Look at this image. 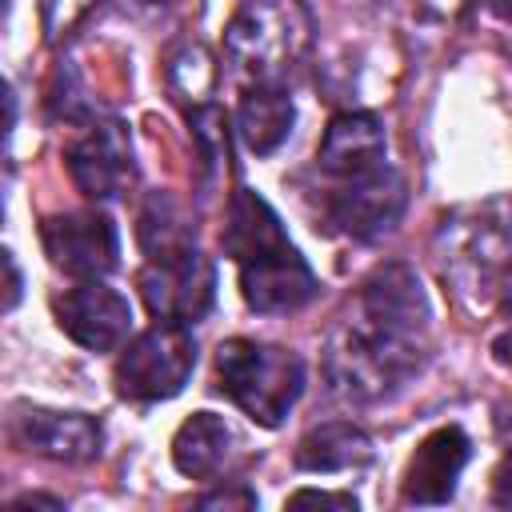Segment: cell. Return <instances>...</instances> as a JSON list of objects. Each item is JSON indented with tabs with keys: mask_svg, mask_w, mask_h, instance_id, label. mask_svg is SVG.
<instances>
[{
	"mask_svg": "<svg viewBox=\"0 0 512 512\" xmlns=\"http://www.w3.org/2000/svg\"><path fill=\"white\" fill-rule=\"evenodd\" d=\"M428 300L412 268L384 264L360 284L356 316L344 320L328 348L332 384L352 400H372L400 384L424 352Z\"/></svg>",
	"mask_w": 512,
	"mask_h": 512,
	"instance_id": "6da1fadb",
	"label": "cell"
},
{
	"mask_svg": "<svg viewBox=\"0 0 512 512\" xmlns=\"http://www.w3.org/2000/svg\"><path fill=\"white\" fill-rule=\"evenodd\" d=\"M224 248L240 268V292L256 312H296L316 296V276L256 192L240 188L228 204Z\"/></svg>",
	"mask_w": 512,
	"mask_h": 512,
	"instance_id": "7a4b0ae2",
	"label": "cell"
},
{
	"mask_svg": "<svg viewBox=\"0 0 512 512\" xmlns=\"http://www.w3.org/2000/svg\"><path fill=\"white\" fill-rule=\"evenodd\" d=\"M312 44V16L304 0H244L224 28L228 60L252 80H276Z\"/></svg>",
	"mask_w": 512,
	"mask_h": 512,
	"instance_id": "3957f363",
	"label": "cell"
},
{
	"mask_svg": "<svg viewBox=\"0 0 512 512\" xmlns=\"http://www.w3.org/2000/svg\"><path fill=\"white\" fill-rule=\"evenodd\" d=\"M216 380L256 424L276 428L304 392V364L276 344L228 340L216 348Z\"/></svg>",
	"mask_w": 512,
	"mask_h": 512,
	"instance_id": "277c9868",
	"label": "cell"
},
{
	"mask_svg": "<svg viewBox=\"0 0 512 512\" xmlns=\"http://www.w3.org/2000/svg\"><path fill=\"white\" fill-rule=\"evenodd\" d=\"M196 368V340L188 324H164L140 332L116 360V388L128 400H168Z\"/></svg>",
	"mask_w": 512,
	"mask_h": 512,
	"instance_id": "5b68a950",
	"label": "cell"
},
{
	"mask_svg": "<svg viewBox=\"0 0 512 512\" xmlns=\"http://www.w3.org/2000/svg\"><path fill=\"white\" fill-rule=\"evenodd\" d=\"M140 296L156 320L196 324L212 308L216 268L204 252H196V244L168 252V256H152L140 272Z\"/></svg>",
	"mask_w": 512,
	"mask_h": 512,
	"instance_id": "8992f818",
	"label": "cell"
},
{
	"mask_svg": "<svg viewBox=\"0 0 512 512\" xmlns=\"http://www.w3.org/2000/svg\"><path fill=\"white\" fill-rule=\"evenodd\" d=\"M452 276L484 304L512 312V208L484 212L464 228L460 248L452 252Z\"/></svg>",
	"mask_w": 512,
	"mask_h": 512,
	"instance_id": "52a82bcc",
	"label": "cell"
},
{
	"mask_svg": "<svg viewBox=\"0 0 512 512\" xmlns=\"http://www.w3.org/2000/svg\"><path fill=\"white\" fill-rule=\"evenodd\" d=\"M40 240H44L48 260L60 272L84 276V280H96V276L112 272L116 256H120V236H116L112 220L96 208L48 216L40 224Z\"/></svg>",
	"mask_w": 512,
	"mask_h": 512,
	"instance_id": "ba28073f",
	"label": "cell"
},
{
	"mask_svg": "<svg viewBox=\"0 0 512 512\" xmlns=\"http://www.w3.org/2000/svg\"><path fill=\"white\" fill-rule=\"evenodd\" d=\"M408 204V184L396 168H372L364 176H352L332 200H328V216L332 224L352 236V240H376L384 232H392L404 216Z\"/></svg>",
	"mask_w": 512,
	"mask_h": 512,
	"instance_id": "9c48e42d",
	"label": "cell"
},
{
	"mask_svg": "<svg viewBox=\"0 0 512 512\" xmlns=\"http://www.w3.org/2000/svg\"><path fill=\"white\" fill-rule=\"evenodd\" d=\"M52 312H56V324L64 328V336H72L88 352H116L132 328L128 300L100 280H84V284L60 292L52 300Z\"/></svg>",
	"mask_w": 512,
	"mask_h": 512,
	"instance_id": "30bf717a",
	"label": "cell"
},
{
	"mask_svg": "<svg viewBox=\"0 0 512 512\" xmlns=\"http://www.w3.org/2000/svg\"><path fill=\"white\" fill-rule=\"evenodd\" d=\"M68 172L72 184L88 200H112L132 184V144L120 120L92 124L72 148H68Z\"/></svg>",
	"mask_w": 512,
	"mask_h": 512,
	"instance_id": "8fae6325",
	"label": "cell"
},
{
	"mask_svg": "<svg viewBox=\"0 0 512 512\" xmlns=\"http://www.w3.org/2000/svg\"><path fill=\"white\" fill-rule=\"evenodd\" d=\"M468 456H472V444H468V436L456 424L436 428L412 452L400 500L404 504H448L452 492H456V480H460V472L468 464Z\"/></svg>",
	"mask_w": 512,
	"mask_h": 512,
	"instance_id": "7c38bea8",
	"label": "cell"
},
{
	"mask_svg": "<svg viewBox=\"0 0 512 512\" xmlns=\"http://www.w3.org/2000/svg\"><path fill=\"white\" fill-rule=\"evenodd\" d=\"M384 124L372 116V112H340L332 116V124L324 128V140H320V168L332 172V176H364L372 168L384 164Z\"/></svg>",
	"mask_w": 512,
	"mask_h": 512,
	"instance_id": "4fadbf2b",
	"label": "cell"
},
{
	"mask_svg": "<svg viewBox=\"0 0 512 512\" xmlns=\"http://www.w3.org/2000/svg\"><path fill=\"white\" fill-rule=\"evenodd\" d=\"M16 432L32 452L48 460H64V464H84L100 452V424L84 412L28 408L16 416Z\"/></svg>",
	"mask_w": 512,
	"mask_h": 512,
	"instance_id": "5bb4252c",
	"label": "cell"
},
{
	"mask_svg": "<svg viewBox=\"0 0 512 512\" xmlns=\"http://www.w3.org/2000/svg\"><path fill=\"white\" fill-rule=\"evenodd\" d=\"M292 120H296L292 96L276 80H256L252 88H244L240 108H236V128L256 156L276 152L284 136L292 132Z\"/></svg>",
	"mask_w": 512,
	"mask_h": 512,
	"instance_id": "9a60e30c",
	"label": "cell"
},
{
	"mask_svg": "<svg viewBox=\"0 0 512 512\" xmlns=\"http://www.w3.org/2000/svg\"><path fill=\"white\" fill-rule=\"evenodd\" d=\"M228 448H232V428L224 424V416L192 412L172 436V464L192 480H208L224 468Z\"/></svg>",
	"mask_w": 512,
	"mask_h": 512,
	"instance_id": "2e32d148",
	"label": "cell"
},
{
	"mask_svg": "<svg viewBox=\"0 0 512 512\" xmlns=\"http://www.w3.org/2000/svg\"><path fill=\"white\" fill-rule=\"evenodd\" d=\"M368 460H372V440L344 420L320 424L296 444V468L304 472H348Z\"/></svg>",
	"mask_w": 512,
	"mask_h": 512,
	"instance_id": "e0dca14e",
	"label": "cell"
},
{
	"mask_svg": "<svg viewBox=\"0 0 512 512\" xmlns=\"http://www.w3.org/2000/svg\"><path fill=\"white\" fill-rule=\"evenodd\" d=\"M168 80H180V84H172V92H176L180 100H204L208 88H212V64H208L204 48L184 44V48L168 60Z\"/></svg>",
	"mask_w": 512,
	"mask_h": 512,
	"instance_id": "ac0fdd59",
	"label": "cell"
},
{
	"mask_svg": "<svg viewBox=\"0 0 512 512\" xmlns=\"http://www.w3.org/2000/svg\"><path fill=\"white\" fill-rule=\"evenodd\" d=\"M308 504L352 512V508H356V496H348V492H312V488H304V492H296V496L288 500V508H308Z\"/></svg>",
	"mask_w": 512,
	"mask_h": 512,
	"instance_id": "d6986e66",
	"label": "cell"
},
{
	"mask_svg": "<svg viewBox=\"0 0 512 512\" xmlns=\"http://www.w3.org/2000/svg\"><path fill=\"white\" fill-rule=\"evenodd\" d=\"M252 508L256 504V496L248 492V488H240V492H208V496H200V508Z\"/></svg>",
	"mask_w": 512,
	"mask_h": 512,
	"instance_id": "ffe728a7",
	"label": "cell"
},
{
	"mask_svg": "<svg viewBox=\"0 0 512 512\" xmlns=\"http://www.w3.org/2000/svg\"><path fill=\"white\" fill-rule=\"evenodd\" d=\"M400 4L416 16H424V20H444L456 8V0H400Z\"/></svg>",
	"mask_w": 512,
	"mask_h": 512,
	"instance_id": "44dd1931",
	"label": "cell"
},
{
	"mask_svg": "<svg viewBox=\"0 0 512 512\" xmlns=\"http://www.w3.org/2000/svg\"><path fill=\"white\" fill-rule=\"evenodd\" d=\"M492 496H496V504L512 508V460H504V464L496 468V476H492Z\"/></svg>",
	"mask_w": 512,
	"mask_h": 512,
	"instance_id": "7402d4cb",
	"label": "cell"
},
{
	"mask_svg": "<svg viewBox=\"0 0 512 512\" xmlns=\"http://www.w3.org/2000/svg\"><path fill=\"white\" fill-rule=\"evenodd\" d=\"M4 272H8V296H4V308H16V300H20V272H16L12 252H4Z\"/></svg>",
	"mask_w": 512,
	"mask_h": 512,
	"instance_id": "603a6c76",
	"label": "cell"
},
{
	"mask_svg": "<svg viewBox=\"0 0 512 512\" xmlns=\"http://www.w3.org/2000/svg\"><path fill=\"white\" fill-rule=\"evenodd\" d=\"M32 504H36V508H60L56 496H20V500H12V512H16V508H32Z\"/></svg>",
	"mask_w": 512,
	"mask_h": 512,
	"instance_id": "cb8c5ba5",
	"label": "cell"
},
{
	"mask_svg": "<svg viewBox=\"0 0 512 512\" xmlns=\"http://www.w3.org/2000/svg\"><path fill=\"white\" fill-rule=\"evenodd\" d=\"M488 4H492V12H496V16L512 20V0H488Z\"/></svg>",
	"mask_w": 512,
	"mask_h": 512,
	"instance_id": "d4e9b609",
	"label": "cell"
}]
</instances>
